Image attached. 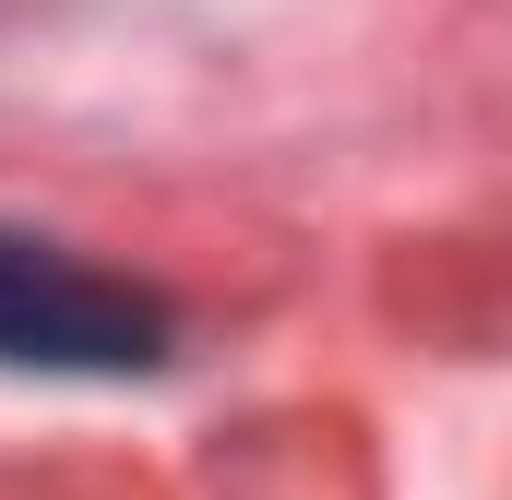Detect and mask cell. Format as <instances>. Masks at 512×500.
<instances>
[{
    "mask_svg": "<svg viewBox=\"0 0 512 500\" xmlns=\"http://www.w3.org/2000/svg\"><path fill=\"white\" fill-rule=\"evenodd\" d=\"M167 346H179V322H167L155 286L96 274V262H72L60 239L0 227V370H84V381H120V370H155Z\"/></svg>",
    "mask_w": 512,
    "mask_h": 500,
    "instance_id": "cell-1",
    "label": "cell"
}]
</instances>
